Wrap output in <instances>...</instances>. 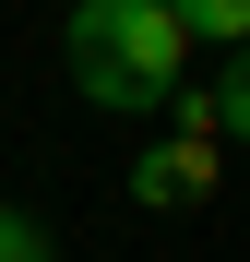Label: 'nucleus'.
<instances>
[{
    "instance_id": "nucleus-3",
    "label": "nucleus",
    "mask_w": 250,
    "mask_h": 262,
    "mask_svg": "<svg viewBox=\"0 0 250 262\" xmlns=\"http://www.w3.org/2000/svg\"><path fill=\"white\" fill-rule=\"evenodd\" d=\"M191 48H250V0H167Z\"/></svg>"
},
{
    "instance_id": "nucleus-5",
    "label": "nucleus",
    "mask_w": 250,
    "mask_h": 262,
    "mask_svg": "<svg viewBox=\"0 0 250 262\" xmlns=\"http://www.w3.org/2000/svg\"><path fill=\"white\" fill-rule=\"evenodd\" d=\"M0 262H48V227H36L24 203H0Z\"/></svg>"
},
{
    "instance_id": "nucleus-1",
    "label": "nucleus",
    "mask_w": 250,
    "mask_h": 262,
    "mask_svg": "<svg viewBox=\"0 0 250 262\" xmlns=\"http://www.w3.org/2000/svg\"><path fill=\"white\" fill-rule=\"evenodd\" d=\"M60 60H72V83L96 107H167L191 83V36H179L167 0H72Z\"/></svg>"
},
{
    "instance_id": "nucleus-4",
    "label": "nucleus",
    "mask_w": 250,
    "mask_h": 262,
    "mask_svg": "<svg viewBox=\"0 0 250 262\" xmlns=\"http://www.w3.org/2000/svg\"><path fill=\"white\" fill-rule=\"evenodd\" d=\"M215 143H250V48H226L215 72Z\"/></svg>"
},
{
    "instance_id": "nucleus-2",
    "label": "nucleus",
    "mask_w": 250,
    "mask_h": 262,
    "mask_svg": "<svg viewBox=\"0 0 250 262\" xmlns=\"http://www.w3.org/2000/svg\"><path fill=\"white\" fill-rule=\"evenodd\" d=\"M215 179H226V167H215V143H191V131H167V143L131 155V203H143V214H202Z\"/></svg>"
}]
</instances>
